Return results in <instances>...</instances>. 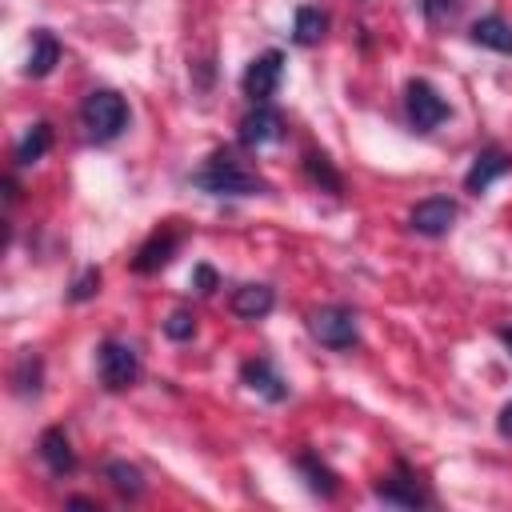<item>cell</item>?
Here are the masks:
<instances>
[{
  "mask_svg": "<svg viewBox=\"0 0 512 512\" xmlns=\"http://www.w3.org/2000/svg\"><path fill=\"white\" fill-rule=\"evenodd\" d=\"M192 184L208 196H260V192H268L264 176L256 168H248L232 148H216L208 156V164L192 176Z\"/></svg>",
  "mask_w": 512,
  "mask_h": 512,
  "instance_id": "6da1fadb",
  "label": "cell"
},
{
  "mask_svg": "<svg viewBox=\"0 0 512 512\" xmlns=\"http://www.w3.org/2000/svg\"><path fill=\"white\" fill-rule=\"evenodd\" d=\"M80 120H84V132H88L96 144H108V140H116V136L124 132V124H128V104H124L120 92L96 88V92L84 96Z\"/></svg>",
  "mask_w": 512,
  "mask_h": 512,
  "instance_id": "7a4b0ae2",
  "label": "cell"
},
{
  "mask_svg": "<svg viewBox=\"0 0 512 512\" xmlns=\"http://www.w3.org/2000/svg\"><path fill=\"white\" fill-rule=\"evenodd\" d=\"M308 332L324 344V348H352L360 340V328H356V312L344 308V304H324L316 312H308Z\"/></svg>",
  "mask_w": 512,
  "mask_h": 512,
  "instance_id": "3957f363",
  "label": "cell"
},
{
  "mask_svg": "<svg viewBox=\"0 0 512 512\" xmlns=\"http://www.w3.org/2000/svg\"><path fill=\"white\" fill-rule=\"evenodd\" d=\"M96 368H100V384L112 392H124L140 380V356L124 340H104L96 352Z\"/></svg>",
  "mask_w": 512,
  "mask_h": 512,
  "instance_id": "277c9868",
  "label": "cell"
},
{
  "mask_svg": "<svg viewBox=\"0 0 512 512\" xmlns=\"http://www.w3.org/2000/svg\"><path fill=\"white\" fill-rule=\"evenodd\" d=\"M404 108H408V120L416 132H432L436 124L448 120V100L428 84V80H408L404 88Z\"/></svg>",
  "mask_w": 512,
  "mask_h": 512,
  "instance_id": "5b68a950",
  "label": "cell"
},
{
  "mask_svg": "<svg viewBox=\"0 0 512 512\" xmlns=\"http://www.w3.org/2000/svg\"><path fill=\"white\" fill-rule=\"evenodd\" d=\"M280 76H284V52H280V48H268V52H260V56L244 68L240 84H244V92H248L256 104H264V100L280 88Z\"/></svg>",
  "mask_w": 512,
  "mask_h": 512,
  "instance_id": "8992f818",
  "label": "cell"
},
{
  "mask_svg": "<svg viewBox=\"0 0 512 512\" xmlns=\"http://www.w3.org/2000/svg\"><path fill=\"white\" fill-rule=\"evenodd\" d=\"M180 240H184V228H176V224H160L140 248H136V256H132V268L140 272V276H148V272H160L172 256H176V248H180Z\"/></svg>",
  "mask_w": 512,
  "mask_h": 512,
  "instance_id": "52a82bcc",
  "label": "cell"
},
{
  "mask_svg": "<svg viewBox=\"0 0 512 512\" xmlns=\"http://www.w3.org/2000/svg\"><path fill=\"white\" fill-rule=\"evenodd\" d=\"M376 500L396 504V508H420V504H428V496H424L416 472H412L404 460H396V468H392L388 476H380V484H376Z\"/></svg>",
  "mask_w": 512,
  "mask_h": 512,
  "instance_id": "ba28073f",
  "label": "cell"
},
{
  "mask_svg": "<svg viewBox=\"0 0 512 512\" xmlns=\"http://www.w3.org/2000/svg\"><path fill=\"white\" fill-rule=\"evenodd\" d=\"M284 136V116L268 104H256L244 120H240V144L244 148H264V144H276Z\"/></svg>",
  "mask_w": 512,
  "mask_h": 512,
  "instance_id": "9c48e42d",
  "label": "cell"
},
{
  "mask_svg": "<svg viewBox=\"0 0 512 512\" xmlns=\"http://www.w3.org/2000/svg\"><path fill=\"white\" fill-rule=\"evenodd\" d=\"M408 224H412L420 236H444V232L456 224V200H448V196H428V200H420V204L408 212Z\"/></svg>",
  "mask_w": 512,
  "mask_h": 512,
  "instance_id": "30bf717a",
  "label": "cell"
},
{
  "mask_svg": "<svg viewBox=\"0 0 512 512\" xmlns=\"http://www.w3.org/2000/svg\"><path fill=\"white\" fill-rule=\"evenodd\" d=\"M508 172H512V156H508L504 148L488 144V148L476 152V160H472V168H468V176H464V188H468L472 196H480L492 180H500V176H508Z\"/></svg>",
  "mask_w": 512,
  "mask_h": 512,
  "instance_id": "8fae6325",
  "label": "cell"
},
{
  "mask_svg": "<svg viewBox=\"0 0 512 512\" xmlns=\"http://www.w3.org/2000/svg\"><path fill=\"white\" fill-rule=\"evenodd\" d=\"M240 380L252 388V392H260L264 400H272V404H280L284 396H288V384H284V376L272 368V360H264V356H256V360H244L240 364Z\"/></svg>",
  "mask_w": 512,
  "mask_h": 512,
  "instance_id": "7c38bea8",
  "label": "cell"
},
{
  "mask_svg": "<svg viewBox=\"0 0 512 512\" xmlns=\"http://www.w3.org/2000/svg\"><path fill=\"white\" fill-rule=\"evenodd\" d=\"M36 452H40V460L48 464L52 476H68V472H76V452H72L64 428H44L40 440H36Z\"/></svg>",
  "mask_w": 512,
  "mask_h": 512,
  "instance_id": "4fadbf2b",
  "label": "cell"
},
{
  "mask_svg": "<svg viewBox=\"0 0 512 512\" xmlns=\"http://www.w3.org/2000/svg\"><path fill=\"white\" fill-rule=\"evenodd\" d=\"M272 304H276V292H272L268 284H240V288L232 292V312L244 316V320H260V316H268Z\"/></svg>",
  "mask_w": 512,
  "mask_h": 512,
  "instance_id": "5bb4252c",
  "label": "cell"
},
{
  "mask_svg": "<svg viewBox=\"0 0 512 512\" xmlns=\"http://www.w3.org/2000/svg\"><path fill=\"white\" fill-rule=\"evenodd\" d=\"M472 44L480 48H492V52H512V24L504 16H480L472 28H468Z\"/></svg>",
  "mask_w": 512,
  "mask_h": 512,
  "instance_id": "9a60e30c",
  "label": "cell"
},
{
  "mask_svg": "<svg viewBox=\"0 0 512 512\" xmlns=\"http://www.w3.org/2000/svg\"><path fill=\"white\" fill-rule=\"evenodd\" d=\"M56 60H60V40L48 32V28H40L36 36H32V52H28V64H24V72L28 76H48L52 68H56Z\"/></svg>",
  "mask_w": 512,
  "mask_h": 512,
  "instance_id": "2e32d148",
  "label": "cell"
},
{
  "mask_svg": "<svg viewBox=\"0 0 512 512\" xmlns=\"http://www.w3.org/2000/svg\"><path fill=\"white\" fill-rule=\"evenodd\" d=\"M8 380H12V392H16V396H36L40 384H44V360H40L36 352H20Z\"/></svg>",
  "mask_w": 512,
  "mask_h": 512,
  "instance_id": "e0dca14e",
  "label": "cell"
},
{
  "mask_svg": "<svg viewBox=\"0 0 512 512\" xmlns=\"http://www.w3.org/2000/svg\"><path fill=\"white\" fill-rule=\"evenodd\" d=\"M296 468H300V476H304V484L316 492V496H336V472L316 456V452H300L296 456Z\"/></svg>",
  "mask_w": 512,
  "mask_h": 512,
  "instance_id": "ac0fdd59",
  "label": "cell"
},
{
  "mask_svg": "<svg viewBox=\"0 0 512 512\" xmlns=\"http://www.w3.org/2000/svg\"><path fill=\"white\" fill-rule=\"evenodd\" d=\"M324 32H328V16L316 8V4H300L296 8V20H292V36H296V44H320L324 40Z\"/></svg>",
  "mask_w": 512,
  "mask_h": 512,
  "instance_id": "d6986e66",
  "label": "cell"
},
{
  "mask_svg": "<svg viewBox=\"0 0 512 512\" xmlns=\"http://www.w3.org/2000/svg\"><path fill=\"white\" fill-rule=\"evenodd\" d=\"M52 148V124H32L24 136H20V144H16V164L20 168H28V164H36V160H44V152Z\"/></svg>",
  "mask_w": 512,
  "mask_h": 512,
  "instance_id": "ffe728a7",
  "label": "cell"
},
{
  "mask_svg": "<svg viewBox=\"0 0 512 512\" xmlns=\"http://www.w3.org/2000/svg\"><path fill=\"white\" fill-rule=\"evenodd\" d=\"M104 476H108V484L120 492V496H140L144 492V472L136 468V464H128V460H108L104 464Z\"/></svg>",
  "mask_w": 512,
  "mask_h": 512,
  "instance_id": "44dd1931",
  "label": "cell"
},
{
  "mask_svg": "<svg viewBox=\"0 0 512 512\" xmlns=\"http://www.w3.org/2000/svg\"><path fill=\"white\" fill-rule=\"evenodd\" d=\"M304 172H308V176H312V184H320L324 192H340V188H344L340 172L332 168V160H328L324 152H308V156H304Z\"/></svg>",
  "mask_w": 512,
  "mask_h": 512,
  "instance_id": "7402d4cb",
  "label": "cell"
},
{
  "mask_svg": "<svg viewBox=\"0 0 512 512\" xmlns=\"http://www.w3.org/2000/svg\"><path fill=\"white\" fill-rule=\"evenodd\" d=\"M164 336H168V340H192V336H196V312L176 308V312L164 320Z\"/></svg>",
  "mask_w": 512,
  "mask_h": 512,
  "instance_id": "603a6c76",
  "label": "cell"
},
{
  "mask_svg": "<svg viewBox=\"0 0 512 512\" xmlns=\"http://www.w3.org/2000/svg\"><path fill=\"white\" fill-rule=\"evenodd\" d=\"M100 292V268H84L80 276H76V284H72V300H88V296H96Z\"/></svg>",
  "mask_w": 512,
  "mask_h": 512,
  "instance_id": "cb8c5ba5",
  "label": "cell"
},
{
  "mask_svg": "<svg viewBox=\"0 0 512 512\" xmlns=\"http://www.w3.org/2000/svg\"><path fill=\"white\" fill-rule=\"evenodd\" d=\"M192 284H196V292H216V272L208 268V264H196V272H192Z\"/></svg>",
  "mask_w": 512,
  "mask_h": 512,
  "instance_id": "d4e9b609",
  "label": "cell"
},
{
  "mask_svg": "<svg viewBox=\"0 0 512 512\" xmlns=\"http://www.w3.org/2000/svg\"><path fill=\"white\" fill-rule=\"evenodd\" d=\"M460 8V0H424V16L428 20H440V16H452Z\"/></svg>",
  "mask_w": 512,
  "mask_h": 512,
  "instance_id": "484cf974",
  "label": "cell"
},
{
  "mask_svg": "<svg viewBox=\"0 0 512 512\" xmlns=\"http://www.w3.org/2000/svg\"><path fill=\"white\" fill-rule=\"evenodd\" d=\"M496 428H500V436H512V400L500 408V416H496Z\"/></svg>",
  "mask_w": 512,
  "mask_h": 512,
  "instance_id": "4316f807",
  "label": "cell"
},
{
  "mask_svg": "<svg viewBox=\"0 0 512 512\" xmlns=\"http://www.w3.org/2000/svg\"><path fill=\"white\" fill-rule=\"evenodd\" d=\"M68 508H96V500H88V496H72Z\"/></svg>",
  "mask_w": 512,
  "mask_h": 512,
  "instance_id": "83f0119b",
  "label": "cell"
},
{
  "mask_svg": "<svg viewBox=\"0 0 512 512\" xmlns=\"http://www.w3.org/2000/svg\"><path fill=\"white\" fill-rule=\"evenodd\" d=\"M496 336H500V340H504V344H508V348H512V328H508V324H504V328H500V332H496Z\"/></svg>",
  "mask_w": 512,
  "mask_h": 512,
  "instance_id": "f1b7e54d",
  "label": "cell"
}]
</instances>
